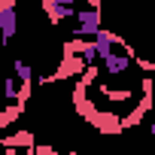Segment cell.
I'll list each match as a JSON object with an SVG mask.
<instances>
[{
	"mask_svg": "<svg viewBox=\"0 0 155 155\" xmlns=\"http://www.w3.org/2000/svg\"><path fill=\"white\" fill-rule=\"evenodd\" d=\"M0 143H3V149H6V146H12V149H31V146H37L34 131H15V134H6Z\"/></svg>",
	"mask_w": 155,
	"mask_h": 155,
	"instance_id": "cell-3",
	"label": "cell"
},
{
	"mask_svg": "<svg viewBox=\"0 0 155 155\" xmlns=\"http://www.w3.org/2000/svg\"><path fill=\"white\" fill-rule=\"evenodd\" d=\"M88 6L91 9H104V0H88Z\"/></svg>",
	"mask_w": 155,
	"mask_h": 155,
	"instance_id": "cell-11",
	"label": "cell"
},
{
	"mask_svg": "<svg viewBox=\"0 0 155 155\" xmlns=\"http://www.w3.org/2000/svg\"><path fill=\"white\" fill-rule=\"evenodd\" d=\"M43 9H46L52 25H61L64 18H76V12H79L76 6H58V3H43Z\"/></svg>",
	"mask_w": 155,
	"mask_h": 155,
	"instance_id": "cell-4",
	"label": "cell"
},
{
	"mask_svg": "<svg viewBox=\"0 0 155 155\" xmlns=\"http://www.w3.org/2000/svg\"><path fill=\"white\" fill-rule=\"evenodd\" d=\"M101 28H104V15H101V9L85 6V9L76 12V31H73V37H94Z\"/></svg>",
	"mask_w": 155,
	"mask_h": 155,
	"instance_id": "cell-2",
	"label": "cell"
},
{
	"mask_svg": "<svg viewBox=\"0 0 155 155\" xmlns=\"http://www.w3.org/2000/svg\"><path fill=\"white\" fill-rule=\"evenodd\" d=\"M49 3H58V6H76V0H49Z\"/></svg>",
	"mask_w": 155,
	"mask_h": 155,
	"instance_id": "cell-10",
	"label": "cell"
},
{
	"mask_svg": "<svg viewBox=\"0 0 155 155\" xmlns=\"http://www.w3.org/2000/svg\"><path fill=\"white\" fill-rule=\"evenodd\" d=\"M21 113H25V107H21L18 101H12V104H9V107L3 110V113H0V128L6 131V128H9V125H12V122H15L18 116H21Z\"/></svg>",
	"mask_w": 155,
	"mask_h": 155,
	"instance_id": "cell-5",
	"label": "cell"
},
{
	"mask_svg": "<svg viewBox=\"0 0 155 155\" xmlns=\"http://www.w3.org/2000/svg\"><path fill=\"white\" fill-rule=\"evenodd\" d=\"M18 88H21V79L18 76H9V79L3 82V97L12 104V101H18Z\"/></svg>",
	"mask_w": 155,
	"mask_h": 155,
	"instance_id": "cell-7",
	"label": "cell"
},
{
	"mask_svg": "<svg viewBox=\"0 0 155 155\" xmlns=\"http://www.w3.org/2000/svg\"><path fill=\"white\" fill-rule=\"evenodd\" d=\"M12 67H15V76H18L21 82H37V76H34V67H31V64H25L21 58H15V61H12Z\"/></svg>",
	"mask_w": 155,
	"mask_h": 155,
	"instance_id": "cell-6",
	"label": "cell"
},
{
	"mask_svg": "<svg viewBox=\"0 0 155 155\" xmlns=\"http://www.w3.org/2000/svg\"><path fill=\"white\" fill-rule=\"evenodd\" d=\"M3 155H25V149H12V146H6V149H3Z\"/></svg>",
	"mask_w": 155,
	"mask_h": 155,
	"instance_id": "cell-9",
	"label": "cell"
},
{
	"mask_svg": "<svg viewBox=\"0 0 155 155\" xmlns=\"http://www.w3.org/2000/svg\"><path fill=\"white\" fill-rule=\"evenodd\" d=\"M15 3L18 0H0V40L12 43L15 31H18V12H15Z\"/></svg>",
	"mask_w": 155,
	"mask_h": 155,
	"instance_id": "cell-1",
	"label": "cell"
},
{
	"mask_svg": "<svg viewBox=\"0 0 155 155\" xmlns=\"http://www.w3.org/2000/svg\"><path fill=\"white\" fill-rule=\"evenodd\" d=\"M149 134H152V137H155V119H152V125H149Z\"/></svg>",
	"mask_w": 155,
	"mask_h": 155,
	"instance_id": "cell-12",
	"label": "cell"
},
{
	"mask_svg": "<svg viewBox=\"0 0 155 155\" xmlns=\"http://www.w3.org/2000/svg\"><path fill=\"white\" fill-rule=\"evenodd\" d=\"M137 67H140L143 73H155V61H152V58H143V55H137Z\"/></svg>",
	"mask_w": 155,
	"mask_h": 155,
	"instance_id": "cell-8",
	"label": "cell"
}]
</instances>
